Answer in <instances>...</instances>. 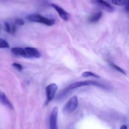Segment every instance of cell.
<instances>
[{
  "label": "cell",
  "instance_id": "obj_3",
  "mask_svg": "<svg viewBox=\"0 0 129 129\" xmlns=\"http://www.w3.org/2000/svg\"><path fill=\"white\" fill-rule=\"evenodd\" d=\"M78 107V99L77 96H73L64 105L62 112L66 114H70L74 112Z\"/></svg>",
  "mask_w": 129,
  "mask_h": 129
},
{
  "label": "cell",
  "instance_id": "obj_6",
  "mask_svg": "<svg viewBox=\"0 0 129 129\" xmlns=\"http://www.w3.org/2000/svg\"><path fill=\"white\" fill-rule=\"evenodd\" d=\"M57 116L58 108L54 107L51 112L49 119V127L50 129H58L57 127Z\"/></svg>",
  "mask_w": 129,
  "mask_h": 129
},
{
  "label": "cell",
  "instance_id": "obj_2",
  "mask_svg": "<svg viewBox=\"0 0 129 129\" xmlns=\"http://www.w3.org/2000/svg\"><path fill=\"white\" fill-rule=\"evenodd\" d=\"M26 19L31 22L42 23L47 26H52L55 24V20L53 18L45 17L40 14H30L26 16Z\"/></svg>",
  "mask_w": 129,
  "mask_h": 129
},
{
  "label": "cell",
  "instance_id": "obj_1",
  "mask_svg": "<svg viewBox=\"0 0 129 129\" xmlns=\"http://www.w3.org/2000/svg\"><path fill=\"white\" fill-rule=\"evenodd\" d=\"M84 86H96L98 88H102V89H108V87L106 86L104 84H102V83H99L96 81H92V80H87V81H78L75 82L74 83H72L70 85L68 86L62 92V94H60V96H64V95L68 93V91L73 89H75L78 88H81V87Z\"/></svg>",
  "mask_w": 129,
  "mask_h": 129
},
{
  "label": "cell",
  "instance_id": "obj_17",
  "mask_svg": "<svg viewBox=\"0 0 129 129\" xmlns=\"http://www.w3.org/2000/svg\"><path fill=\"white\" fill-rule=\"evenodd\" d=\"M15 24L18 25H24V21L21 18H16L15 20Z\"/></svg>",
  "mask_w": 129,
  "mask_h": 129
},
{
  "label": "cell",
  "instance_id": "obj_16",
  "mask_svg": "<svg viewBox=\"0 0 129 129\" xmlns=\"http://www.w3.org/2000/svg\"><path fill=\"white\" fill-rule=\"evenodd\" d=\"M5 30H6V31H7L8 33L11 32V26H10L9 23L5 22Z\"/></svg>",
  "mask_w": 129,
  "mask_h": 129
},
{
  "label": "cell",
  "instance_id": "obj_7",
  "mask_svg": "<svg viewBox=\"0 0 129 129\" xmlns=\"http://www.w3.org/2000/svg\"><path fill=\"white\" fill-rule=\"evenodd\" d=\"M50 5L51 7H52L57 11V13L59 14V16L64 21H68L69 20V18H70V15L66 11H65L62 8H61L60 6H58V5H55L54 3H50Z\"/></svg>",
  "mask_w": 129,
  "mask_h": 129
},
{
  "label": "cell",
  "instance_id": "obj_14",
  "mask_svg": "<svg viewBox=\"0 0 129 129\" xmlns=\"http://www.w3.org/2000/svg\"><path fill=\"white\" fill-rule=\"evenodd\" d=\"M0 48L1 49H8V48H10V45L6 40L3 39H0Z\"/></svg>",
  "mask_w": 129,
  "mask_h": 129
},
{
  "label": "cell",
  "instance_id": "obj_18",
  "mask_svg": "<svg viewBox=\"0 0 129 129\" xmlns=\"http://www.w3.org/2000/svg\"><path fill=\"white\" fill-rule=\"evenodd\" d=\"M120 129H128L127 128V126L125 125H122L120 127Z\"/></svg>",
  "mask_w": 129,
  "mask_h": 129
},
{
  "label": "cell",
  "instance_id": "obj_13",
  "mask_svg": "<svg viewBox=\"0 0 129 129\" xmlns=\"http://www.w3.org/2000/svg\"><path fill=\"white\" fill-rule=\"evenodd\" d=\"M128 0H112L113 5L117 6H125Z\"/></svg>",
  "mask_w": 129,
  "mask_h": 129
},
{
  "label": "cell",
  "instance_id": "obj_8",
  "mask_svg": "<svg viewBox=\"0 0 129 129\" xmlns=\"http://www.w3.org/2000/svg\"><path fill=\"white\" fill-rule=\"evenodd\" d=\"M93 1L97 5L107 12L112 13L114 11V8L105 0H93Z\"/></svg>",
  "mask_w": 129,
  "mask_h": 129
},
{
  "label": "cell",
  "instance_id": "obj_5",
  "mask_svg": "<svg viewBox=\"0 0 129 129\" xmlns=\"http://www.w3.org/2000/svg\"><path fill=\"white\" fill-rule=\"evenodd\" d=\"M57 91V86L55 83H51L49 84L45 88V94H46V103L48 105L55 97L56 92Z\"/></svg>",
  "mask_w": 129,
  "mask_h": 129
},
{
  "label": "cell",
  "instance_id": "obj_10",
  "mask_svg": "<svg viewBox=\"0 0 129 129\" xmlns=\"http://www.w3.org/2000/svg\"><path fill=\"white\" fill-rule=\"evenodd\" d=\"M102 16V11H98L94 15H91L88 19V21L89 23H96L99 21Z\"/></svg>",
  "mask_w": 129,
  "mask_h": 129
},
{
  "label": "cell",
  "instance_id": "obj_4",
  "mask_svg": "<svg viewBox=\"0 0 129 129\" xmlns=\"http://www.w3.org/2000/svg\"><path fill=\"white\" fill-rule=\"evenodd\" d=\"M11 52L16 56H20L27 59H33L30 47H14L11 49Z\"/></svg>",
  "mask_w": 129,
  "mask_h": 129
},
{
  "label": "cell",
  "instance_id": "obj_15",
  "mask_svg": "<svg viewBox=\"0 0 129 129\" xmlns=\"http://www.w3.org/2000/svg\"><path fill=\"white\" fill-rule=\"evenodd\" d=\"M12 66L15 68V69H17L19 71H21L23 70V66L21 65V64H18V63L14 62L12 64Z\"/></svg>",
  "mask_w": 129,
  "mask_h": 129
},
{
  "label": "cell",
  "instance_id": "obj_11",
  "mask_svg": "<svg viewBox=\"0 0 129 129\" xmlns=\"http://www.w3.org/2000/svg\"><path fill=\"white\" fill-rule=\"evenodd\" d=\"M82 76L84 78H88V77H94L96 78H100L99 76L97 75L95 73H93L90 71H86L82 74Z\"/></svg>",
  "mask_w": 129,
  "mask_h": 129
},
{
  "label": "cell",
  "instance_id": "obj_12",
  "mask_svg": "<svg viewBox=\"0 0 129 129\" xmlns=\"http://www.w3.org/2000/svg\"><path fill=\"white\" fill-rule=\"evenodd\" d=\"M110 65L113 68V69H115L116 71L120 72V73H122V74H124V75H126V73L125 72V71L123 70V69H122L121 68L118 67V66L116 65L115 64H114V63H113V62H110Z\"/></svg>",
  "mask_w": 129,
  "mask_h": 129
},
{
  "label": "cell",
  "instance_id": "obj_9",
  "mask_svg": "<svg viewBox=\"0 0 129 129\" xmlns=\"http://www.w3.org/2000/svg\"><path fill=\"white\" fill-rule=\"evenodd\" d=\"M0 103H1L3 105L5 106V107H6L7 108H8L9 109H14L13 105L12 103H11L10 100H9L8 98L6 96L5 93L1 91H0Z\"/></svg>",
  "mask_w": 129,
  "mask_h": 129
}]
</instances>
